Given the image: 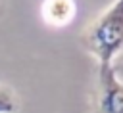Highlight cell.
I'll use <instances>...</instances> for the list:
<instances>
[{
  "instance_id": "obj_1",
  "label": "cell",
  "mask_w": 123,
  "mask_h": 113,
  "mask_svg": "<svg viewBox=\"0 0 123 113\" xmlns=\"http://www.w3.org/2000/svg\"><path fill=\"white\" fill-rule=\"evenodd\" d=\"M83 48L98 63H111L123 50V0H115L81 34Z\"/></svg>"
},
{
  "instance_id": "obj_2",
  "label": "cell",
  "mask_w": 123,
  "mask_h": 113,
  "mask_svg": "<svg viewBox=\"0 0 123 113\" xmlns=\"http://www.w3.org/2000/svg\"><path fill=\"white\" fill-rule=\"evenodd\" d=\"M92 113H123V82L115 77L111 63H98Z\"/></svg>"
},
{
  "instance_id": "obj_3",
  "label": "cell",
  "mask_w": 123,
  "mask_h": 113,
  "mask_svg": "<svg viewBox=\"0 0 123 113\" xmlns=\"http://www.w3.org/2000/svg\"><path fill=\"white\" fill-rule=\"evenodd\" d=\"M73 0H46L42 11L50 25H65L73 17Z\"/></svg>"
},
{
  "instance_id": "obj_4",
  "label": "cell",
  "mask_w": 123,
  "mask_h": 113,
  "mask_svg": "<svg viewBox=\"0 0 123 113\" xmlns=\"http://www.w3.org/2000/svg\"><path fill=\"white\" fill-rule=\"evenodd\" d=\"M17 107H19V102L13 90L8 86H0V113H15Z\"/></svg>"
},
{
  "instance_id": "obj_5",
  "label": "cell",
  "mask_w": 123,
  "mask_h": 113,
  "mask_svg": "<svg viewBox=\"0 0 123 113\" xmlns=\"http://www.w3.org/2000/svg\"><path fill=\"white\" fill-rule=\"evenodd\" d=\"M111 69H113V73H115V77L123 82V50L113 57V61H111Z\"/></svg>"
}]
</instances>
